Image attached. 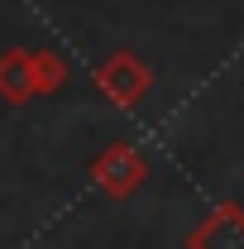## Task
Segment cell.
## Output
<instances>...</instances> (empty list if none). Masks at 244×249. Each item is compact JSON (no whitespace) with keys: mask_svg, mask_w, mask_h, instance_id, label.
I'll return each mask as SVG.
<instances>
[{"mask_svg":"<svg viewBox=\"0 0 244 249\" xmlns=\"http://www.w3.org/2000/svg\"><path fill=\"white\" fill-rule=\"evenodd\" d=\"M187 249H244V206L240 201H215L187 230Z\"/></svg>","mask_w":244,"mask_h":249,"instance_id":"3957f363","label":"cell"},{"mask_svg":"<svg viewBox=\"0 0 244 249\" xmlns=\"http://www.w3.org/2000/svg\"><path fill=\"white\" fill-rule=\"evenodd\" d=\"M29 72H34V96H53L67 82V62L53 48H34L29 53Z\"/></svg>","mask_w":244,"mask_h":249,"instance_id":"5b68a950","label":"cell"},{"mask_svg":"<svg viewBox=\"0 0 244 249\" xmlns=\"http://www.w3.org/2000/svg\"><path fill=\"white\" fill-rule=\"evenodd\" d=\"M149 87H153L149 62L139 58V53H129V48L110 53V58L96 67V91L105 96L110 106H120V110H134V106L149 96Z\"/></svg>","mask_w":244,"mask_h":249,"instance_id":"6da1fadb","label":"cell"},{"mask_svg":"<svg viewBox=\"0 0 244 249\" xmlns=\"http://www.w3.org/2000/svg\"><path fill=\"white\" fill-rule=\"evenodd\" d=\"M0 96H5L10 106H24L34 96L29 48H5V53H0Z\"/></svg>","mask_w":244,"mask_h":249,"instance_id":"277c9868","label":"cell"},{"mask_svg":"<svg viewBox=\"0 0 244 249\" xmlns=\"http://www.w3.org/2000/svg\"><path fill=\"white\" fill-rule=\"evenodd\" d=\"M91 182L101 187L110 201H129L139 187L149 182V163H144V154H139L134 144H110V149L96 154Z\"/></svg>","mask_w":244,"mask_h":249,"instance_id":"7a4b0ae2","label":"cell"}]
</instances>
